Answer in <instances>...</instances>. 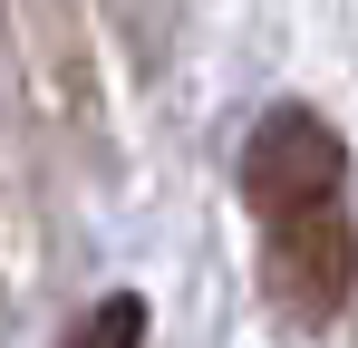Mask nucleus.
I'll list each match as a JSON object with an SVG mask.
<instances>
[{"mask_svg": "<svg viewBox=\"0 0 358 348\" xmlns=\"http://www.w3.org/2000/svg\"><path fill=\"white\" fill-rule=\"evenodd\" d=\"M68 348H145V300H136V290L97 300V310L78 319V339H68Z\"/></svg>", "mask_w": 358, "mask_h": 348, "instance_id": "2", "label": "nucleus"}, {"mask_svg": "<svg viewBox=\"0 0 358 348\" xmlns=\"http://www.w3.org/2000/svg\"><path fill=\"white\" fill-rule=\"evenodd\" d=\"M242 194L262 213V281L291 319H339L358 290L349 145L320 107H271L242 145Z\"/></svg>", "mask_w": 358, "mask_h": 348, "instance_id": "1", "label": "nucleus"}]
</instances>
